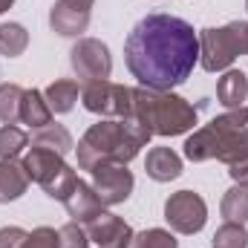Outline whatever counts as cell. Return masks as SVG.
Masks as SVG:
<instances>
[{
  "instance_id": "cell-15",
  "label": "cell",
  "mask_w": 248,
  "mask_h": 248,
  "mask_svg": "<svg viewBox=\"0 0 248 248\" xmlns=\"http://www.w3.org/2000/svg\"><path fill=\"white\" fill-rule=\"evenodd\" d=\"M49 26L63 35V38H75V35H81V32H87V26H90V12H81V9H72V6H66V3H55L52 6V12H49Z\"/></svg>"
},
{
  "instance_id": "cell-32",
  "label": "cell",
  "mask_w": 248,
  "mask_h": 248,
  "mask_svg": "<svg viewBox=\"0 0 248 248\" xmlns=\"http://www.w3.org/2000/svg\"><path fill=\"white\" fill-rule=\"evenodd\" d=\"M246 9H248V0H246Z\"/></svg>"
},
{
  "instance_id": "cell-17",
  "label": "cell",
  "mask_w": 248,
  "mask_h": 248,
  "mask_svg": "<svg viewBox=\"0 0 248 248\" xmlns=\"http://www.w3.org/2000/svg\"><path fill=\"white\" fill-rule=\"evenodd\" d=\"M217 98L222 107L234 110L243 107V101L248 98V75L243 69H228L219 81H217Z\"/></svg>"
},
{
  "instance_id": "cell-22",
  "label": "cell",
  "mask_w": 248,
  "mask_h": 248,
  "mask_svg": "<svg viewBox=\"0 0 248 248\" xmlns=\"http://www.w3.org/2000/svg\"><path fill=\"white\" fill-rule=\"evenodd\" d=\"M29 46V32L20 23H0V55L17 58Z\"/></svg>"
},
{
  "instance_id": "cell-2",
  "label": "cell",
  "mask_w": 248,
  "mask_h": 248,
  "mask_svg": "<svg viewBox=\"0 0 248 248\" xmlns=\"http://www.w3.org/2000/svg\"><path fill=\"white\" fill-rule=\"evenodd\" d=\"M150 141V130L144 124H139L133 116L127 119H101L93 124L81 141H78V165L81 170H90L104 165V162H116L127 165L139 156V150Z\"/></svg>"
},
{
  "instance_id": "cell-20",
  "label": "cell",
  "mask_w": 248,
  "mask_h": 248,
  "mask_svg": "<svg viewBox=\"0 0 248 248\" xmlns=\"http://www.w3.org/2000/svg\"><path fill=\"white\" fill-rule=\"evenodd\" d=\"M32 144H35V147H46V150H52V153H58V156H66V153L75 147L69 130L61 127V124H46V127H41V130L32 136Z\"/></svg>"
},
{
  "instance_id": "cell-16",
  "label": "cell",
  "mask_w": 248,
  "mask_h": 248,
  "mask_svg": "<svg viewBox=\"0 0 248 248\" xmlns=\"http://www.w3.org/2000/svg\"><path fill=\"white\" fill-rule=\"evenodd\" d=\"M26 187H29V176L23 170V162L0 159V205L20 199L26 193Z\"/></svg>"
},
{
  "instance_id": "cell-26",
  "label": "cell",
  "mask_w": 248,
  "mask_h": 248,
  "mask_svg": "<svg viewBox=\"0 0 248 248\" xmlns=\"http://www.w3.org/2000/svg\"><path fill=\"white\" fill-rule=\"evenodd\" d=\"M133 248H179V243L165 228H147L133 237Z\"/></svg>"
},
{
  "instance_id": "cell-29",
  "label": "cell",
  "mask_w": 248,
  "mask_h": 248,
  "mask_svg": "<svg viewBox=\"0 0 248 248\" xmlns=\"http://www.w3.org/2000/svg\"><path fill=\"white\" fill-rule=\"evenodd\" d=\"M26 231L23 228H0V248H23V243H26Z\"/></svg>"
},
{
  "instance_id": "cell-3",
  "label": "cell",
  "mask_w": 248,
  "mask_h": 248,
  "mask_svg": "<svg viewBox=\"0 0 248 248\" xmlns=\"http://www.w3.org/2000/svg\"><path fill=\"white\" fill-rule=\"evenodd\" d=\"M133 119L144 124L150 136H182L196 124V107L182 95L165 90H133Z\"/></svg>"
},
{
  "instance_id": "cell-13",
  "label": "cell",
  "mask_w": 248,
  "mask_h": 248,
  "mask_svg": "<svg viewBox=\"0 0 248 248\" xmlns=\"http://www.w3.org/2000/svg\"><path fill=\"white\" fill-rule=\"evenodd\" d=\"M217 159L228 165V173H231L234 185H248V127H243L225 144V150Z\"/></svg>"
},
{
  "instance_id": "cell-30",
  "label": "cell",
  "mask_w": 248,
  "mask_h": 248,
  "mask_svg": "<svg viewBox=\"0 0 248 248\" xmlns=\"http://www.w3.org/2000/svg\"><path fill=\"white\" fill-rule=\"evenodd\" d=\"M66 6H72V9H81V12H90L93 9V0H61Z\"/></svg>"
},
{
  "instance_id": "cell-23",
  "label": "cell",
  "mask_w": 248,
  "mask_h": 248,
  "mask_svg": "<svg viewBox=\"0 0 248 248\" xmlns=\"http://www.w3.org/2000/svg\"><path fill=\"white\" fill-rule=\"evenodd\" d=\"M23 87L17 84H0V122L17 124L20 122V101H23Z\"/></svg>"
},
{
  "instance_id": "cell-24",
  "label": "cell",
  "mask_w": 248,
  "mask_h": 248,
  "mask_svg": "<svg viewBox=\"0 0 248 248\" xmlns=\"http://www.w3.org/2000/svg\"><path fill=\"white\" fill-rule=\"evenodd\" d=\"M26 147H29L26 130H20L15 124H3L0 127V159H17Z\"/></svg>"
},
{
  "instance_id": "cell-10",
  "label": "cell",
  "mask_w": 248,
  "mask_h": 248,
  "mask_svg": "<svg viewBox=\"0 0 248 248\" xmlns=\"http://www.w3.org/2000/svg\"><path fill=\"white\" fill-rule=\"evenodd\" d=\"M133 173L127 170V165L116 162H104L98 168H93V190L101 199V205H122L133 193Z\"/></svg>"
},
{
  "instance_id": "cell-14",
  "label": "cell",
  "mask_w": 248,
  "mask_h": 248,
  "mask_svg": "<svg viewBox=\"0 0 248 248\" xmlns=\"http://www.w3.org/2000/svg\"><path fill=\"white\" fill-rule=\"evenodd\" d=\"M144 170L153 182H170L182 173V159L170 147H153L144 159Z\"/></svg>"
},
{
  "instance_id": "cell-27",
  "label": "cell",
  "mask_w": 248,
  "mask_h": 248,
  "mask_svg": "<svg viewBox=\"0 0 248 248\" xmlns=\"http://www.w3.org/2000/svg\"><path fill=\"white\" fill-rule=\"evenodd\" d=\"M61 234V248H90V237H87V228L81 222H66L63 228H58Z\"/></svg>"
},
{
  "instance_id": "cell-5",
  "label": "cell",
  "mask_w": 248,
  "mask_h": 248,
  "mask_svg": "<svg viewBox=\"0 0 248 248\" xmlns=\"http://www.w3.org/2000/svg\"><path fill=\"white\" fill-rule=\"evenodd\" d=\"M243 127H248V107L246 104L243 107H234V110H228V113H222L217 119H211L205 127H199L185 141V156L190 162H211V159H217L225 150V144Z\"/></svg>"
},
{
  "instance_id": "cell-4",
  "label": "cell",
  "mask_w": 248,
  "mask_h": 248,
  "mask_svg": "<svg viewBox=\"0 0 248 248\" xmlns=\"http://www.w3.org/2000/svg\"><path fill=\"white\" fill-rule=\"evenodd\" d=\"M240 55H248V20H231L225 26H208L199 32V61L208 72H222Z\"/></svg>"
},
{
  "instance_id": "cell-28",
  "label": "cell",
  "mask_w": 248,
  "mask_h": 248,
  "mask_svg": "<svg viewBox=\"0 0 248 248\" xmlns=\"http://www.w3.org/2000/svg\"><path fill=\"white\" fill-rule=\"evenodd\" d=\"M23 248H61V234L55 231V228H35L29 237H26V243Z\"/></svg>"
},
{
  "instance_id": "cell-12",
  "label": "cell",
  "mask_w": 248,
  "mask_h": 248,
  "mask_svg": "<svg viewBox=\"0 0 248 248\" xmlns=\"http://www.w3.org/2000/svg\"><path fill=\"white\" fill-rule=\"evenodd\" d=\"M63 205H66V211H69V217L75 219V222H90L93 217H98L101 211H104V205H101V199L95 196V190L93 185H87V182H75V187L69 190V196L63 199Z\"/></svg>"
},
{
  "instance_id": "cell-9",
  "label": "cell",
  "mask_w": 248,
  "mask_h": 248,
  "mask_svg": "<svg viewBox=\"0 0 248 248\" xmlns=\"http://www.w3.org/2000/svg\"><path fill=\"white\" fill-rule=\"evenodd\" d=\"M165 219L179 234H196L208 222V205L193 190H176L165 202Z\"/></svg>"
},
{
  "instance_id": "cell-21",
  "label": "cell",
  "mask_w": 248,
  "mask_h": 248,
  "mask_svg": "<svg viewBox=\"0 0 248 248\" xmlns=\"http://www.w3.org/2000/svg\"><path fill=\"white\" fill-rule=\"evenodd\" d=\"M222 217L228 222H248V185H234L222 196Z\"/></svg>"
},
{
  "instance_id": "cell-31",
  "label": "cell",
  "mask_w": 248,
  "mask_h": 248,
  "mask_svg": "<svg viewBox=\"0 0 248 248\" xmlns=\"http://www.w3.org/2000/svg\"><path fill=\"white\" fill-rule=\"evenodd\" d=\"M12 3H15V0H0V15H3V12H6V9L12 6Z\"/></svg>"
},
{
  "instance_id": "cell-7",
  "label": "cell",
  "mask_w": 248,
  "mask_h": 248,
  "mask_svg": "<svg viewBox=\"0 0 248 248\" xmlns=\"http://www.w3.org/2000/svg\"><path fill=\"white\" fill-rule=\"evenodd\" d=\"M81 101L90 113L101 119H127L133 113V87L113 84V81H95L81 90Z\"/></svg>"
},
{
  "instance_id": "cell-1",
  "label": "cell",
  "mask_w": 248,
  "mask_h": 248,
  "mask_svg": "<svg viewBox=\"0 0 248 248\" xmlns=\"http://www.w3.org/2000/svg\"><path fill=\"white\" fill-rule=\"evenodd\" d=\"M124 61L141 87L170 93L190 78L199 61V35L176 15H147L130 29Z\"/></svg>"
},
{
  "instance_id": "cell-11",
  "label": "cell",
  "mask_w": 248,
  "mask_h": 248,
  "mask_svg": "<svg viewBox=\"0 0 248 248\" xmlns=\"http://www.w3.org/2000/svg\"><path fill=\"white\" fill-rule=\"evenodd\" d=\"M90 243H95L98 248H133V228L124 222L122 217L101 211L98 217H93L90 222H84Z\"/></svg>"
},
{
  "instance_id": "cell-6",
  "label": "cell",
  "mask_w": 248,
  "mask_h": 248,
  "mask_svg": "<svg viewBox=\"0 0 248 248\" xmlns=\"http://www.w3.org/2000/svg\"><path fill=\"white\" fill-rule=\"evenodd\" d=\"M23 170L29 176V182H38V185L46 190V196L63 202L69 196V190L75 187L78 176L75 170L63 162V156L46 150V147H29V153L23 156Z\"/></svg>"
},
{
  "instance_id": "cell-19",
  "label": "cell",
  "mask_w": 248,
  "mask_h": 248,
  "mask_svg": "<svg viewBox=\"0 0 248 248\" xmlns=\"http://www.w3.org/2000/svg\"><path fill=\"white\" fill-rule=\"evenodd\" d=\"M78 81H69V78H58V81H52L49 87H46V93H44V98H46V104H49V110L52 113H69L72 107H75V101H78Z\"/></svg>"
},
{
  "instance_id": "cell-18",
  "label": "cell",
  "mask_w": 248,
  "mask_h": 248,
  "mask_svg": "<svg viewBox=\"0 0 248 248\" xmlns=\"http://www.w3.org/2000/svg\"><path fill=\"white\" fill-rule=\"evenodd\" d=\"M20 122L32 130H41L46 124H52V110L44 98L41 90H26L23 93V101H20Z\"/></svg>"
},
{
  "instance_id": "cell-25",
  "label": "cell",
  "mask_w": 248,
  "mask_h": 248,
  "mask_svg": "<svg viewBox=\"0 0 248 248\" xmlns=\"http://www.w3.org/2000/svg\"><path fill=\"white\" fill-rule=\"evenodd\" d=\"M214 248H248V231L243 222H225L217 228L214 240H211Z\"/></svg>"
},
{
  "instance_id": "cell-8",
  "label": "cell",
  "mask_w": 248,
  "mask_h": 248,
  "mask_svg": "<svg viewBox=\"0 0 248 248\" xmlns=\"http://www.w3.org/2000/svg\"><path fill=\"white\" fill-rule=\"evenodd\" d=\"M69 63L75 69V75L84 84H95V81H107L113 72V58L107 44L95 41V38H81L72 52H69Z\"/></svg>"
}]
</instances>
